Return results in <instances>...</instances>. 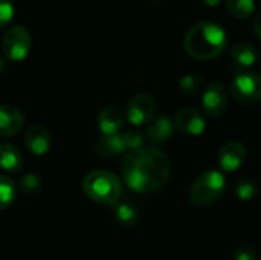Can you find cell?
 Instances as JSON below:
<instances>
[{
    "label": "cell",
    "mask_w": 261,
    "mask_h": 260,
    "mask_svg": "<svg viewBox=\"0 0 261 260\" xmlns=\"http://www.w3.org/2000/svg\"><path fill=\"white\" fill-rule=\"evenodd\" d=\"M125 184L138 193H153L162 188L171 175V161L159 149L142 147L128 152L121 164Z\"/></svg>",
    "instance_id": "cell-1"
},
{
    "label": "cell",
    "mask_w": 261,
    "mask_h": 260,
    "mask_svg": "<svg viewBox=\"0 0 261 260\" xmlns=\"http://www.w3.org/2000/svg\"><path fill=\"white\" fill-rule=\"evenodd\" d=\"M226 31L213 21L196 23L188 29L184 38L187 54L196 60H213L226 49Z\"/></svg>",
    "instance_id": "cell-2"
},
{
    "label": "cell",
    "mask_w": 261,
    "mask_h": 260,
    "mask_svg": "<svg viewBox=\"0 0 261 260\" xmlns=\"http://www.w3.org/2000/svg\"><path fill=\"white\" fill-rule=\"evenodd\" d=\"M84 193L95 202L115 205L121 199L122 185L118 176L107 170H93L83 179Z\"/></svg>",
    "instance_id": "cell-3"
},
{
    "label": "cell",
    "mask_w": 261,
    "mask_h": 260,
    "mask_svg": "<svg viewBox=\"0 0 261 260\" xmlns=\"http://www.w3.org/2000/svg\"><path fill=\"white\" fill-rule=\"evenodd\" d=\"M226 188L223 173L217 170H208L202 173L190 190V201L196 207H208L217 202Z\"/></svg>",
    "instance_id": "cell-4"
},
{
    "label": "cell",
    "mask_w": 261,
    "mask_h": 260,
    "mask_svg": "<svg viewBox=\"0 0 261 260\" xmlns=\"http://www.w3.org/2000/svg\"><path fill=\"white\" fill-rule=\"evenodd\" d=\"M31 34L24 26H12L9 28L2 38V51L8 60L21 61L28 57L31 51Z\"/></svg>",
    "instance_id": "cell-5"
},
{
    "label": "cell",
    "mask_w": 261,
    "mask_h": 260,
    "mask_svg": "<svg viewBox=\"0 0 261 260\" xmlns=\"http://www.w3.org/2000/svg\"><path fill=\"white\" fill-rule=\"evenodd\" d=\"M231 95L240 104H254L261 100V75L255 72L239 74L231 83Z\"/></svg>",
    "instance_id": "cell-6"
},
{
    "label": "cell",
    "mask_w": 261,
    "mask_h": 260,
    "mask_svg": "<svg viewBox=\"0 0 261 260\" xmlns=\"http://www.w3.org/2000/svg\"><path fill=\"white\" fill-rule=\"evenodd\" d=\"M156 113V101L150 93L135 95L127 106V118L135 126L148 124Z\"/></svg>",
    "instance_id": "cell-7"
},
{
    "label": "cell",
    "mask_w": 261,
    "mask_h": 260,
    "mask_svg": "<svg viewBox=\"0 0 261 260\" xmlns=\"http://www.w3.org/2000/svg\"><path fill=\"white\" fill-rule=\"evenodd\" d=\"M228 107V93L222 83H211L202 93V109L211 118H219Z\"/></svg>",
    "instance_id": "cell-8"
},
{
    "label": "cell",
    "mask_w": 261,
    "mask_h": 260,
    "mask_svg": "<svg viewBox=\"0 0 261 260\" xmlns=\"http://www.w3.org/2000/svg\"><path fill=\"white\" fill-rule=\"evenodd\" d=\"M246 161V147L239 141H229L219 152V164L223 172L231 173L239 170Z\"/></svg>",
    "instance_id": "cell-9"
},
{
    "label": "cell",
    "mask_w": 261,
    "mask_h": 260,
    "mask_svg": "<svg viewBox=\"0 0 261 260\" xmlns=\"http://www.w3.org/2000/svg\"><path fill=\"white\" fill-rule=\"evenodd\" d=\"M176 127L190 136H199L205 132V120L199 110L193 107H182L174 118Z\"/></svg>",
    "instance_id": "cell-10"
},
{
    "label": "cell",
    "mask_w": 261,
    "mask_h": 260,
    "mask_svg": "<svg viewBox=\"0 0 261 260\" xmlns=\"http://www.w3.org/2000/svg\"><path fill=\"white\" fill-rule=\"evenodd\" d=\"M24 144L28 147V150L32 155L41 156L44 155L49 147H50V136L49 132L40 126V124H32L28 127L26 135H24Z\"/></svg>",
    "instance_id": "cell-11"
},
{
    "label": "cell",
    "mask_w": 261,
    "mask_h": 260,
    "mask_svg": "<svg viewBox=\"0 0 261 260\" xmlns=\"http://www.w3.org/2000/svg\"><path fill=\"white\" fill-rule=\"evenodd\" d=\"M23 123V115L17 107L8 104L0 106V136L8 138L17 135L21 130Z\"/></svg>",
    "instance_id": "cell-12"
},
{
    "label": "cell",
    "mask_w": 261,
    "mask_h": 260,
    "mask_svg": "<svg viewBox=\"0 0 261 260\" xmlns=\"http://www.w3.org/2000/svg\"><path fill=\"white\" fill-rule=\"evenodd\" d=\"M124 124V113L118 106H106L98 115V126L104 135H116Z\"/></svg>",
    "instance_id": "cell-13"
},
{
    "label": "cell",
    "mask_w": 261,
    "mask_h": 260,
    "mask_svg": "<svg viewBox=\"0 0 261 260\" xmlns=\"http://www.w3.org/2000/svg\"><path fill=\"white\" fill-rule=\"evenodd\" d=\"M173 123L170 121L168 116H156L153 118L148 126H147V136L151 143L154 144H161L167 139H170V136L173 135Z\"/></svg>",
    "instance_id": "cell-14"
},
{
    "label": "cell",
    "mask_w": 261,
    "mask_h": 260,
    "mask_svg": "<svg viewBox=\"0 0 261 260\" xmlns=\"http://www.w3.org/2000/svg\"><path fill=\"white\" fill-rule=\"evenodd\" d=\"M23 156L14 144H0V169L8 173H17L21 170Z\"/></svg>",
    "instance_id": "cell-15"
},
{
    "label": "cell",
    "mask_w": 261,
    "mask_h": 260,
    "mask_svg": "<svg viewBox=\"0 0 261 260\" xmlns=\"http://www.w3.org/2000/svg\"><path fill=\"white\" fill-rule=\"evenodd\" d=\"M231 58L239 67H252L258 60V52L249 43H239L231 49Z\"/></svg>",
    "instance_id": "cell-16"
},
{
    "label": "cell",
    "mask_w": 261,
    "mask_h": 260,
    "mask_svg": "<svg viewBox=\"0 0 261 260\" xmlns=\"http://www.w3.org/2000/svg\"><path fill=\"white\" fill-rule=\"evenodd\" d=\"M115 219L116 222L124 227V228H133L138 225L139 222V213L136 210V207L128 202V201H122V202H116L115 204Z\"/></svg>",
    "instance_id": "cell-17"
},
{
    "label": "cell",
    "mask_w": 261,
    "mask_h": 260,
    "mask_svg": "<svg viewBox=\"0 0 261 260\" xmlns=\"http://www.w3.org/2000/svg\"><path fill=\"white\" fill-rule=\"evenodd\" d=\"M124 149V143H122V135L116 133V135H104L101 138V141L98 143V153L104 155V156H113V155H119L122 153Z\"/></svg>",
    "instance_id": "cell-18"
},
{
    "label": "cell",
    "mask_w": 261,
    "mask_h": 260,
    "mask_svg": "<svg viewBox=\"0 0 261 260\" xmlns=\"http://www.w3.org/2000/svg\"><path fill=\"white\" fill-rule=\"evenodd\" d=\"M226 9L237 18H248L255 11V0H226Z\"/></svg>",
    "instance_id": "cell-19"
},
{
    "label": "cell",
    "mask_w": 261,
    "mask_h": 260,
    "mask_svg": "<svg viewBox=\"0 0 261 260\" xmlns=\"http://www.w3.org/2000/svg\"><path fill=\"white\" fill-rule=\"evenodd\" d=\"M15 198V185L11 178L0 175V210L8 208Z\"/></svg>",
    "instance_id": "cell-20"
},
{
    "label": "cell",
    "mask_w": 261,
    "mask_h": 260,
    "mask_svg": "<svg viewBox=\"0 0 261 260\" xmlns=\"http://www.w3.org/2000/svg\"><path fill=\"white\" fill-rule=\"evenodd\" d=\"M180 89L185 93H190V95L199 93L200 90H205V78L200 77V75H194V74L185 75L180 80Z\"/></svg>",
    "instance_id": "cell-21"
},
{
    "label": "cell",
    "mask_w": 261,
    "mask_h": 260,
    "mask_svg": "<svg viewBox=\"0 0 261 260\" xmlns=\"http://www.w3.org/2000/svg\"><path fill=\"white\" fill-rule=\"evenodd\" d=\"M236 195L239 199L242 201H251L257 196L258 193V187L254 181L251 179H242L236 184V188H234Z\"/></svg>",
    "instance_id": "cell-22"
},
{
    "label": "cell",
    "mask_w": 261,
    "mask_h": 260,
    "mask_svg": "<svg viewBox=\"0 0 261 260\" xmlns=\"http://www.w3.org/2000/svg\"><path fill=\"white\" fill-rule=\"evenodd\" d=\"M122 143H124V149L128 152H136L139 149H142L144 146V136L141 132H135V130H128L125 133H122Z\"/></svg>",
    "instance_id": "cell-23"
},
{
    "label": "cell",
    "mask_w": 261,
    "mask_h": 260,
    "mask_svg": "<svg viewBox=\"0 0 261 260\" xmlns=\"http://www.w3.org/2000/svg\"><path fill=\"white\" fill-rule=\"evenodd\" d=\"M40 178L34 173H28L20 179V190L26 195H34L40 190Z\"/></svg>",
    "instance_id": "cell-24"
},
{
    "label": "cell",
    "mask_w": 261,
    "mask_h": 260,
    "mask_svg": "<svg viewBox=\"0 0 261 260\" xmlns=\"http://www.w3.org/2000/svg\"><path fill=\"white\" fill-rule=\"evenodd\" d=\"M14 18V3L11 0H0V29L8 26Z\"/></svg>",
    "instance_id": "cell-25"
},
{
    "label": "cell",
    "mask_w": 261,
    "mask_h": 260,
    "mask_svg": "<svg viewBox=\"0 0 261 260\" xmlns=\"http://www.w3.org/2000/svg\"><path fill=\"white\" fill-rule=\"evenodd\" d=\"M234 260H257L255 250L249 245H242L236 250Z\"/></svg>",
    "instance_id": "cell-26"
},
{
    "label": "cell",
    "mask_w": 261,
    "mask_h": 260,
    "mask_svg": "<svg viewBox=\"0 0 261 260\" xmlns=\"http://www.w3.org/2000/svg\"><path fill=\"white\" fill-rule=\"evenodd\" d=\"M252 28H254L255 35H257V37L261 40V14H258V15L254 18V21H252Z\"/></svg>",
    "instance_id": "cell-27"
},
{
    "label": "cell",
    "mask_w": 261,
    "mask_h": 260,
    "mask_svg": "<svg viewBox=\"0 0 261 260\" xmlns=\"http://www.w3.org/2000/svg\"><path fill=\"white\" fill-rule=\"evenodd\" d=\"M205 5H208V6H217L222 0H202Z\"/></svg>",
    "instance_id": "cell-28"
},
{
    "label": "cell",
    "mask_w": 261,
    "mask_h": 260,
    "mask_svg": "<svg viewBox=\"0 0 261 260\" xmlns=\"http://www.w3.org/2000/svg\"><path fill=\"white\" fill-rule=\"evenodd\" d=\"M3 69H5V60H3V58L0 57V72H2Z\"/></svg>",
    "instance_id": "cell-29"
},
{
    "label": "cell",
    "mask_w": 261,
    "mask_h": 260,
    "mask_svg": "<svg viewBox=\"0 0 261 260\" xmlns=\"http://www.w3.org/2000/svg\"><path fill=\"white\" fill-rule=\"evenodd\" d=\"M258 260H261V259H258Z\"/></svg>",
    "instance_id": "cell-30"
}]
</instances>
